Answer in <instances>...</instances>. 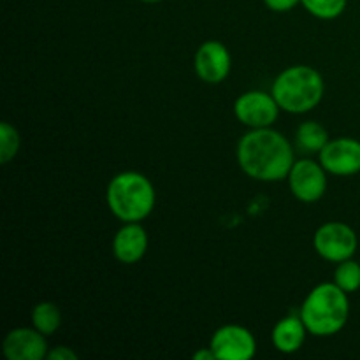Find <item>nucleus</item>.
Returning <instances> with one entry per match:
<instances>
[{"instance_id": "f257e3e1", "label": "nucleus", "mask_w": 360, "mask_h": 360, "mask_svg": "<svg viewBox=\"0 0 360 360\" xmlns=\"http://www.w3.org/2000/svg\"><path fill=\"white\" fill-rule=\"evenodd\" d=\"M236 155L239 167L246 176L266 183L287 178L295 162L290 141L273 127L250 129V132L239 139Z\"/></svg>"}, {"instance_id": "f03ea898", "label": "nucleus", "mask_w": 360, "mask_h": 360, "mask_svg": "<svg viewBox=\"0 0 360 360\" xmlns=\"http://www.w3.org/2000/svg\"><path fill=\"white\" fill-rule=\"evenodd\" d=\"M348 295L334 281L316 285L306 295L299 315L311 336L329 338L343 330L350 316Z\"/></svg>"}, {"instance_id": "7ed1b4c3", "label": "nucleus", "mask_w": 360, "mask_h": 360, "mask_svg": "<svg viewBox=\"0 0 360 360\" xmlns=\"http://www.w3.org/2000/svg\"><path fill=\"white\" fill-rule=\"evenodd\" d=\"M109 211L123 224L148 218L157 202L155 186L144 174L125 171L116 174L105 190Z\"/></svg>"}, {"instance_id": "20e7f679", "label": "nucleus", "mask_w": 360, "mask_h": 360, "mask_svg": "<svg viewBox=\"0 0 360 360\" xmlns=\"http://www.w3.org/2000/svg\"><path fill=\"white\" fill-rule=\"evenodd\" d=\"M271 94L281 111L304 115L322 102L326 83L322 74L309 65H292L281 70L274 79Z\"/></svg>"}, {"instance_id": "39448f33", "label": "nucleus", "mask_w": 360, "mask_h": 360, "mask_svg": "<svg viewBox=\"0 0 360 360\" xmlns=\"http://www.w3.org/2000/svg\"><path fill=\"white\" fill-rule=\"evenodd\" d=\"M313 246L323 260L340 264L343 260L354 259L359 248V238L348 224L327 221L316 229Z\"/></svg>"}, {"instance_id": "423d86ee", "label": "nucleus", "mask_w": 360, "mask_h": 360, "mask_svg": "<svg viewBox=\"0 0 360 360\" xmlns=\"http://www.w3.org/2000/svg\"><path fill=\"white\" fill-rule=\"evenodd\" d=\"M281 108L273 94L250 90L239 95L234 102V115L248 129H267L276 123Z\"/></svg>"}, {"instance_id": "0eeeda50", "label": "nucleus", "mask_w": 360, "mask_h": 360, "mask_svg": "<svg viewBox=\"0 0 360 360\" xmlns=\"http://www.w3.org/2000/svg\"><path fill=\"white\" fill-rule=\"evenodd\" d=\"M327 174L320 162L302 158L294 162L290 172H288V188L292 195L301 202H316L323 197L327 190Z\"/></svg>"}, {"instance_id": "6e6552de", "label": "nucleus", "mask_w": 360, "mask_h": 360, "mask_svg": "<svg viewBox=\"0 0 360 360\" xmlns=\"http://www.w3.org/2000/svg\"><path fill=\"white\" fill-rule=\"evenodd\" d=\"M217 360H250L257 354V340L246 327L229 323L214 330L210 343Z\"/></svg>"}, {"instance_id": "1a4fd4ad", "label": "nucleus", "mask_w": 360, "mask_h": 360, "mask_svg": "<svg viewBox=\"0 0 360 360\" xmlns=\"http://www.w3.org/2000/svg\"><path fill=\"white\" fill-rule=\"evenodd\" d=\"M319 162L329 174L354 176L360 172V141L354 137L330 139L319 153Z\"/></svg>"}, {"instance_id": "9d476101", "label": "nucleus", "mask_w": 360, "mask_h": 360, "mask_svg": "<svg viewBox=\"0 0 360 360\" xmlns=\"http://www.w3.org/2000/svg\"><path fill=\"white\" fill-rule=\"evenodd\" d=\"M232 58L227 46L220 41H207L197 49L193 58V69H195L199 79L207 84H218L227 79L231 74Z\"/></svg>"}, {"instance_id": "9b49d317", "label": "nucleus", "mask_w": 360, "mask_h": 360, "mask_svg": "<svg viewBox=\"0 0 360 360\" xmlns=\"http://www.w3.org/2000/svg\"><path fill=\"white\" fill-rule=\"evenodd\" d=\"M48 352L46 336L35 327H16L2 341V354L7 360H42Z\"/></svg>"}, {"instance_id": "f8f14e48", "label": "nucleus", "mask_w": 360, "mask_h": 360, "mask_svg": "<svg viewBox=\"0 0 360 360\" xmlns=\"http://www.w3.org/2000/svg\"><path fill=\"white\" fill-rule=\"evenodd\" d=\"M148 252V234L141 221L123 224L112 239V253L116 260L127 266L141 262Z\"/></svg>"}, {"instance_id": "ddd939ff", "label": "nucleus", "mask_w": 360, "mask_h": 360, "mask_svg": "<svg viewBox=\"0 0 360 360\" xmlns=\"http://www.w3.org/2000/svg\"><path fill=\"white\" fill-rule=\"evenodd\" d=\"M306 334L309 333L302 322L301 315H288L274 326L271 340H273L274 348L281 354H295L304 345Z\"/></svg>"}, {"instance_id": "4468645a", "label": "nucleus", "mask_w": 360, "mask_h": 360, "mask_svg": "<svg viewBox=\"0 0 360 360\" xmlns=\"http://www.w3.org/2000/svg\"><path fill=\"white\" fill-rule=\"evenodd\" d=\"M329 141L326 127L313 120L302 122L295 130V144L302 153H320Z\"/></svg>"}, {"instance_id": "2eb2a0df", "label": "nucleus", "mask_w": 360, "mask_h": 360, "mask_svg": "<svg viewBox=\"0 0 360 360\" xmlns=\"http://www.w3.org/2000/svg\"><path fill=\"white\" fill-rule=\"evenodd\" d=\"M32 326L44 334L46 338L53 336L62 326V313L55 302H39L32 309Z\"/></svg>"}, {"instance_id": "dca6fc26", "label": "nucleus", "mask_w": 360, "mask_h": 360, "mask_svg": "<svg viewBox=\"0 0 360 360\" xmlns=\"http://www.w3.org/2000/svg\"><path fill=\"white\" fill-rule=\"evenodd\" d=\"M334 283L347 294H354L360 288V264L357 260L348 259L338 264L334 271Z\"/></svg>"}, {"instance_id": "f3484780", "label": "nucleus", "mask_w": 360, "mask_h": 360, "mask_svg": "<svg viewBox=\"0 0 360 360\" xmlns=\"http://www.w3.org/2000/svg\"><path fill=\"white\" fill-rule=\"evenodd\" d=\"M301 4L319 20H336L345 13L348 0H301Z\"/></svg>"}, {"instance_id": "a211bd4d", "label": "nucleus", "mask_w": 360, "mask_h": 360, "mask_svg": "<svg viewBox=\"0 0 360 360\" xmlns=\"http://www.w3.org/2000/svg\"><path fill=\"white\" fill-rule=\"evenodd\" d=\"M20 132L11 123H0V164H9L20 151Z\"/></svg>"}, {"instance_id": "6ab92c4d", "label": "nucleus", "mask_w": 360, "mask_h": 360, "mask_svg": "<svg viewBox=\"0 0 360 360\" xmlns=\"http://www.w3.org/2000/svg\"><path fill=\"white\" fill-rule=\"evenodd\" d=\"M267 9L274 11V13H288L294 9L295 6L301 4V0H264Z\"/></svg>"}, {"instance_id": "aec40b11", "label": "nucleus", "mask_w": 360, "mask_h": 360, "mask_svg": "<svg viewBox=\"0 0 360 360\" xmlns=\"http://www.w3.org/2000/svg\"><path fill=\"white\" fill-rule=\"evenodd\" d=\"M48 360H77V354L69 347H55L46 355Z\"/></svg>"}, {"instance_id": "412c9836", "label": "nucleus", "mask_w": 360, "mask_h": 360, "mask_svg": "<svg viewBox=\"0 0 360 360\" xmlns=\"http://www.w3.org/2000/svg\"><path fill=\"white\" fill-rule=\"evenodd\" d=\"M192 357L195 360H217V355H214V352L211 350V347L200 348V350H197Z\"/></svg>"}, {"instance_id": "4be33fe9", "label": "nucleus", "mask_w": 360, "mask_h": 360, "mask_svg": "<svg viewBox=\"0 0 360 360\" xmlns=\"http://www.w3.org/2000/svg\"><path fill=\"white\" fill-rule=\"evenodd\" d=\"M141 2H144V4H158V2H162V0H141Z\"/></svg>"}]
</instances>
